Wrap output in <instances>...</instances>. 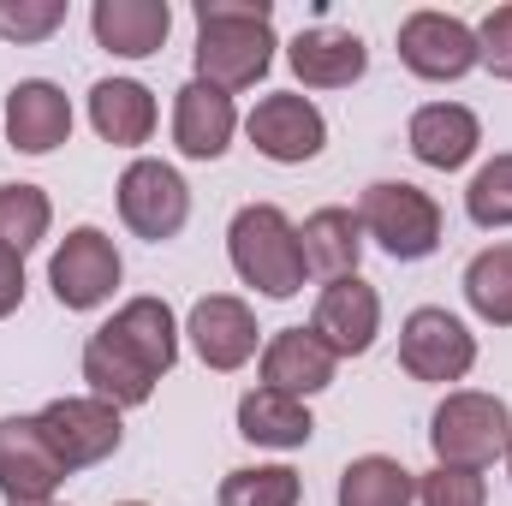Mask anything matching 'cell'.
<instances>
[{
  "instance_id": "32",
  "label": "cell",
  "mask_w": 512,
  "mask_h": 506,
  "mask_svg": "<svg viewBox=\"0 0 512 506\" xmlns=\"http://www.w3.org/2000/svg\"><path fill=\"white\" fill-rule=\"evenodd\" d=\"M24 304V256L0 251V322Z\"/></svg>"
},
{
  "instance_id": "7",
  "label": "cell",
  "mask_w": 512,
  "mask_h": 506,
  "mask_svg": "<svg viewBox=\"0 0 512 506\" xmlns=\"http://www.w3.org/2000/svg\"><path fill=\"white\" fill-rule=\"evenodd\" d=\"M399 364H405L411 381H465L471 364H477V334L453 310L423 304L399 328Z\"/></svg>"
},
{
  "instance_id": "14",
  "label": "cell",
  "mask_w": 512,
  "mask_h": 506,
  "mask_svg": "<svg viewBox=\"0 0 512 506\" xmlns=\"http://www.w3.org/2000/svg\"><path fill=\"white\" fill-rule=\"evenodd\" d=\"M286 66L304 90H346L370 72V48L358 30H340V24H310L292 36L286 48Z\"/></svg>"
},
{
  "instance_id": "11",
  "label": "cell",
  "mask_w": 512,
  "mask_h": 506,
  "mask_svg": "<svg viewBox=\"0 0 512 506\" xmlns=\"http://www.w3.org/2000/svg\"><path fill=\"white\" fill-rule=\"evenodd\" d=\"M310 334H316L334 358H364V352L376 346V334H382V292H376L364 274L328 280L322 298H316Z\"/></svg>"
},
{
  "instance_id": "25",
  "label": "cell",
  "mask_w": 512,
  "mask_h": 506,
  "mask_svg": "<svg viewBox=\"0 0 512 506\" xmlns=\"http://www.w3.org/2000/svg\"><path fill=\"white\" fill-rule=\"evenodd\" d=\"M54 227V203L42 185H0V251L30 256Z\"/></svg>"
},
{
  "instance_id": "5",
  "label": "cell",
  "mask_w": 512,
  "mask_h": 506,
  "mask_svg": "<svg viewBox=\"0 0 512 506\" xmlns=\"http://www.w3.org/2000/svg\"><path fill=\"white\" fill-rule=\"evenodd\" d=\"M364 239H376L393 262H423L441 251V203L411 179H376L358 203Z\"/></svg>"
},
{
  "instance_id": "4",
  "label": "cell",
  "mask_w": 512,
  "mask_h": 506,
  "mask_svg": "<svg viewBox=\"0 0 512 506\" xmlns=\"http://www.w3.org/2000/svg\"><path fill=\"white\" fill-rule=\"evenodd\" d=\"M429 447L435 465H459V471H489L495 459H507L512 447V411L501 393H477L459 387L435 405L429 417Z\"/></svg>"
},
{
  "instance_id": "26",
  "label": "cell",
  "mask_w": 512,
  "mask_h": 506,
  "mask_svg": "<svg viewBox=\"0 0 512 506\" xmlns=\"http://www.w3.org/2000/svg\"><path fill=\"white\" fill-rule=\"evenodd\" d=\"M465 298L489 328H512V245H489L465 268Z\"/></svg>"
},
{
  "instance_id": "20",
  "label": "cell",
  "mask_w": 512,
  "mask_h": 506,
  "mask_svg": "<svg viewBox=\"0 0 512 506\" xmlns=\"http://www.w3.org/2000/svg\"><path fill=\"white\" fill-rule=\"evenodd\" d=\"M90 30L108 54L120 60H149L161 54L167 30H173V6L167 0H96L90 6Z\"/></svg>"
},
{
  "instance_id": "23",
  "label": "cell",
  "mask_w": 512,
  "mask_h": 506,
  "mask_svg": "<svg viewBox=\"0 0 512 506\" xmlns=\"http://www.w3.org/2000/svg\"><path fill=\"white\" fill-rule=\"evenodd\" d=\"M239 435H245L251 447H280V453H292V447H304V441L316 435V417H310L304 399H286V393H274V387H251V393L239 399Z\"/></svg>"
},
{
  "instance_id": "17",
  "label": "cell",
  "mask_w": 512,
  "mask_h": 506,
  "mask_svg": "<svg viewBox=\"0 0 512 506\" xmlns=\"http://www.w3.org/2000/svg\"><path fill=\"white\" fill-rule=\"evenodd\" d=\"M6 137L18 155H54L72 137V102L48 78H24L6 96Z\"/></svg>"
},
{
  "instance_id": "28",
  "label": "cell",
  "mask_w": 512,
  "mask_h": 506,
  "mask_svg": "<svg viewBox=\"0 0 512 506\" xmlns=\"http://www.w3.org/2000/svg\"><path fill=\"white\" fill-rule=\"evenodd\" d=\"M465 215L477 227H512V149L483 161L465 185Z\"/></svg>"
},
{
  "instance_id": "12",
  "label": "cell",
  "mask_w": 512,
  "mask_h": 506,
  "mask_svg": "<svg viewBox=\"0 0 512 506\" xmlns=\"http://www.w3.org/2000/svg\"><path fill=\"white\" fill-rule=\"evenodd\" d=\"M251 131L256 155H268V161H280V167H298V161H316L322 155V143H328V120H322V108L310 102V96H292V90H274V96H262L251 108Z\"/></svg>"
},
{
  "instance_id": "21",
  "label": "cell",
  "mask_w": 512,
  "mask_h": 506,
  "mask_svg": "<svg viewBox=\"0 0 512 506\" xmlns=\"http://www.w3.org/2000/svg\"><path fill=\"white\" fill-rule=\"evenodd\" d=\"M298 251H304V274L346 280V274H358V256H364V221L352 209L328 203L298 227Z\"/></svg>"
},
{
  "instance_id": "10",
  "label": "cell",
  "mask_w": 512,
  "mask_h": 506,
  "mask_svg": "<svg viewBox=\"0 0 512 506\" xmlns=\"http://www.w3.org/2000/svg\"><path fill=\"white\" fill-rule=\"evenodd\" d=\"M36 417H42V435L54 441V453H60L66 471H84V465L114 459L120 441H126L120 411L108 399H96V393H84V399H48Z\"/></svg>"
},
{
  "instance_id": "15",
  "label": "cell",
  "mask_w": 512,
  "mask_h": 506,
  "mask_svg": "<svg viewBox=\"0 0 512 506\" xmlns=\"http://www.w3.org/2000/svg\"><path fill=\"white\" fill-rule=\"evenodd\" d=\"M185 334H191L197 358H203L209 370H221V376H227V370H245V364L256 358V316H251V304L233 298V292L197 298Z\"/></svg>"
},
{
  "instance_id": "24",
  "label": "cell",
  "mask_w": 512,
  "mask_h": 506,
  "mask_svg": "<svg viewBox=\"0 0 512 506\" xmlns=\"http://www.w3.org/2000/svg\"><path fill=\"white\" fill-rule=\"evenodd\" d=\"M411 501H417V477L387 453H364L340 471V506H411Z\"/></svg>"
},
{
  "instance_id": "8",
  "label": "cell",
  "mask_w": 512,
  "mask_h": 506,
  "mask_svg": "<svg viewBox=\"0 0 512 506\" xmlns=\"http://www.w3.org/2000/svg\"><path fill=\"white\" fill-rule=\"evenodd\" d=\"M120 274H126V262L114 251V239L102 233V227H72L54 256H48V286H54V298L66 304V310H96V304H108L114 298V286H120Z\"/></svg>"
},
{
  "instance_id": "1",
  "label": "cell",
  "mask_w": 512,
  "mask_h": 506,
  "mask_svg": "<svg viewBox=\"0 0 512 506\" xmlns=\"http://www.w3.org/2000/svg\"><path fill=\"white\" fill-rule=\"evenodd\" d=\"M179 364V316L167 298H131L84 340V381L114 411L149 405L155 381Z\"/></svg>"
},
{
  "instance_id": "34",
  "label": "cell",
  "mask_w": 512,
  "mask_h": 506,
  "mask_svg": "<svg viewBox=\"0 0 512 506\" xmlns=\"http://www.w3.org/2000/svg\"><path fill=\"white\" fill-rule=\"evenodd\" d=\"M120 506H149V501H120Z\"/></svg>"
},
{
  "instance_id": "19",
  "label": "cell",
  "mask_w": 512,
  "mask_h": 506,
  "mask_svg": "<svg viewBox=\"0 0 512 506\" xmlns=\"http://www.w3.org/2000/svg\"><path fill=\"white\" fill-rule=\"evenodd\" d=\"M340 370V358L310 334V328H280L268 346H262V387L286 393V399H310L322 393Z\"/></svg>"
},
{
  "instance_id": "9",
  "label": "cell",
  "mask_w": 512,
  "mask_h": 506,
  "mask_svg": "<svg viewBox=\"0 0 512 506\" xmlns=\"http://www.w3.org/2000/svg\"><path fill=\"white\" fill-rule=\"evenodd\" d=\"M399 60H405V72H417L423 84H453V78H465L471 66H483V48H477V30H471L465 18L423 6V12H411V18L399 24Z\"/></svg>"
},
{
  "instance_id": "29",
  "label": "cell",
  "mask_w": 512,
  "mask_h": 506,
  "mask_svg": "<svg viewBox=\"0 0 512 506\" xmlns=\"http://www.w3.org/2000/svg\"><path fill=\"white\" fill-rule=\"evenodd\" d=\"M66 24V0H0V36L6 42H48Z\"/></svg>"
},
{
  "instance_id": "35",
  "label": "cell",
  "mask_w": 512,
  "mask_h": 506,
  "mask_svg": "<svg viewBox=\"0 0 512 506\" xmlns=\"http://www.w3.org/2000/svg\"><path fill=\"white\" fill-rule=\"evenodd\" d=\"M507 471H512V447H507Z\"/></svg>"
},
{
  "instance_id": "3",
  "label": "cell",
  "mask_w": 512,
  "mask_h": 506,
  "mask_svg": "<svg viewBox=\"0 0 512 506\" xmlns=\"http://www.w3.org/2000/svg\"><path fill=\"white\" fill-rule=\"evenodd\" d=\"M227 256L239 268V280L256 286L262 298H292L304 292V251H298V227L286 221L280 203H245L227 227Z\"/></svg>"
},
{
  "instance_id": "30",
  "label": "cell",
  "mask_w": 512,
  "mask_h": 506,
  "mask_svg": "<svg viewBox=\"0 0 512 506\" xmlns=\"http://www.w3.org/2000/svg\"><path fill=\"white\" fill-rule=\"evenodd\" d=\"M417 501L423 506H489V483H483V471L435 465V471L417 483Z\"/></svg>"
},
{
  "instance_id": "18",
  "label": "cell",
  "mask_w": 512,
  "mask_h": 506,
  "mask_svg": "<svg viewBox=\"0 0 512 506\" xmlns=\"http://www.w3.org/2000/svg\"><path fill=\"white\" fill-rule=\"evenodd\" d=\"M405 143H411V155H417L423 167L459 173V167L477 155V143H483V120H477L465 102H429V108L411 114Z\"/></svg>"
},
{
  "instance_id": "6",
  "label": "cell",
  "mask_w": 512,
  "mask_h": 506,
  "mask_svg": "<svg viewBox=\"0 0 512 506\" xmlns=\"http://www.w3.org/2000/svg\"><path fill=\"white\" fill-rule=\"evenodd\" d=\"M120 221H126L137 239H149V245L179 239L185 221H191V185L179 179V167L137 155L126 173H120Z\"/></svg>"
},
{
  "instance_id": "13",
  "label": "cell",
  "mask_w": 512,
  "mask_h": 506,
  "mask_svg": "<svg viewBox=\"0 0 512 506\" xmlns=\"http://www.w3.org/2000/svg\"><path fill=\"white\" fill-rule=\"evenodd\" d=\"M66 465L42 435V417H0V495L12 501H54Z\"/></svg>"
},
{
  "instance_id": "27",
  "label": "cell",
  "mask_w": 512,
  "mask_h": 506,
  "mask_svg": "<svg viewBox=\"0 0 512 506\" xmlns=\"http://www.w3.org/2000/svg\"><path fill=\"white\" fill-rule=\"evenodd\" d=\"M304 483L292 465H239L221 477V506H298Z\"/></svg>"
},
{
  "instance_id": "33",
  "label": "cell",
  "mask_w": 512,
  "mask_h": 506,
  "mask_svg": "<svg viewBox=\"0 0 512 506\" xmlns=\"http://www.w3.org/2000/svg\"><path fill=\"white\" fill-rule=\"evenodd\" d=\"M12 506H60V501H12Z\"/></svg>"
},
{
  "instance_id": "16",
  "label": "cell",
  "mask_w": 512,
  "mask_h": 506,
  "mask_svg": "<svg viewBox=\"0 0 512 506\" xmlns=\"http://www.w3.org/2000/svg\"><path fill=\"white\" fill-rule=\"evenodd\" d=\"M233 131H239V108H233L227 90H215L203 78L179 84V96H173V143H179L185 161H221L233 149Z\"/></svg>"
},
{
  "instance_id": "2",
  "label": "cell",
  "mask_w": 512,
  "mask_h": 506,
  "mask_svg": "<svg viewBox=\"0 0 512 506\" xmlns=\"http://www.w3.org/2000/svg\"><path fill=\"white\" fill-rule=\"evenodd\" d=\"M274 6L268 0H197V78L215 90H251L274 66Z\"/></svg>"
},
{
  "instance_id": "22",
  "label": "cell",
  "mask_w": 512,
  "mask_h": 506,
  "mask_svg": "<svg viewBox=\"0 0 512 506\" xmlns=\"http://www.w3.org/2000/svg\"><path fill=\"white\" fill-rule=\"evenodd\" d=\"M90 126H96L102 143H114V149H137L155 131V96L137 78H102L90 90Z\"/></svg>"
},
{
  "instance_id": "31",
  "label": "cell",
  "mask_w": 512,
  "mask_h": 506,
  "mask_svg": "<svg viewBox=\"0 0 512 506\" xmlns=\"http://www.w3.org/2000/svg\"><path fill=\"white\" fill-rule=\"evenodd\" d=\"M477 48H483V66L495 78H512V6H495L477 24Z\"/></svg>"
}]
</instances>
